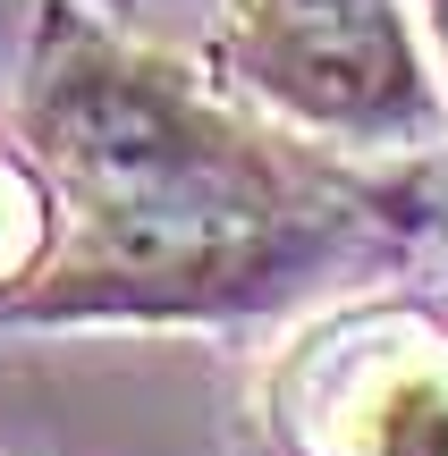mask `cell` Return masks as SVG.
<instances>
[{
  "label": "cell",
  "instance_id": "obj_1",
  "mask_svg": "<svg viewBox=\"0 0 448 456\" xmlns=\"http://www.w3.org/2000/svg\"><path fill=\"white\" fill-rule=\"evenodd\" d=\"M43 127L85 178L110 195V212H229L237 161L212 127L178 110L152 77L127 68H77L51 85Z\"/></svg>",
  "mask_w": 448,
  "mask_h": 456
},
{
  "label": "cell",
  "instance_id": "obj_2",
  "mask_svg": "<svg viewBox=\"0 0 448 456\" xmlns=\"http://www.w3.org/2000/svg\"><path fill=\"white\" fill-rule=\"evenodd\" d=\"M372 456H448V380H398L372 406Z\"/></svg>",
  "mask_w": 448,
  "mask_h": 456
},
{
  "label": "cell",
  "instance_id": "obj_3",
  "mask_svg": "<svg viewBox=\"0 0 448 456\" xmlns=\"http://www.w3.org/2000/svg\"><path fill=\"white\" fill-rule=\"evenodd\" d=\"M355 17H381V0H271L263 26L271 34H305V26H355Z\"/></svg>",
  "mask_w": 448,
  "mask_h": 456
},
{
  "label": "cell",
  "instance_id": "obj_4",
  "mask_svg": "<svg viewBox=\"0 0 448 456\" xmlns=\"http://www.w3.org/2000/svg\"><path fill=\"white\" fill-rule=\"evenodd\" d=\"M432 9H440V34H448V0H432Z\"/></svg>",
  "mask_w": 448,
  "mask_h": 456
}]
</instances>
